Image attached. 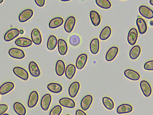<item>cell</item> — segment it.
Here are the masks:
<instances>
[{"mask_svg":"<svg viewBox=\"0 0 153 115\" xmlns=\"http://www.w3.org/2000/svg\"><path fill=\"white\" fill-rule=\"evenodd\" d=\"M80 87L79 83L77 81L72 83L70 85L68 93L70 96L71 98L75 97L77 95Z\"/></svg>","mask_w":153,"mask_h":115,"instance_id":"cell-15","label":"cell"},{"mask_svg":"<svg viewBox=\"0 0 153 115\" xmlns=\"http://www.w3.org/2000/svg\"><path fill=\"white\" fill-rule=\"evenodd\" d=\"M76 20L74 17L71 16L66 19L64 25L65 31L68 33L71 32L73 30L76 23Z\"/></svg>","mask_w":153,"mask_h":115,"instance_id":"cell-6","label":"cell"},{"mask_svg":"<svg viewBox=\"0 0 153 115\" xmlns=\"http://www.w3.org/2000/svg\"><path fill=\"white\" fill-rule=\"evenodd\" d=\"M33 12L30 9H25L22 11L19 16V22H26L33 16Z\"/></svg>","mask_w":153,"mask_h":115,"instance_id":"cell-10","label":"cell"},{"mask_svg":"<svg viewBox=\"0 0 153 115\" xmlns=\"http://www.w3.org/2000/svg\"><path fill=\"white\" fill-rule=\"evenodd\" d=\"M136 24L139 33L141 34H145L147 28L146 23L145 20L142 18H138L136 19Z\"/></svg>","mask_w":153,"mask_h":115,"instance_id":"cell-20","label":"cell"},{"mask_svg":"<svg viewBox=\"0 0 153 115\" xmlns=\"http://www.w3.org/2000/svg\"><path fill=\"white\" fill-rule=\"evenodd\" d=\"M65 70V65L63 61L59 60L56 62L55 66V72L59 76H62L64 73Z\"/></svg>","mask_w":153,"mask_h":115,"instance_id":"cell-26","label":"cell"},{"mask_svg":"<svg viewBox=\"0 0 153 115\" xmlns=\"http://www.w3.org/2000/svg\"><path fill=\"white\" fill-rule=\"evenodd\" d=\"M132 110L133 108L131 105L127 104H123L117 107L116 111L118 114H123L129 113Z\"/></svg>","mask_w":153,"mask_h":115,"instance_id":"cell-24","label":"cell"},{"mask_svg":"<svg viewBox=\"0 0 153 115\" xmlns=\"http://www.w3.org/2000/svg\"><path fill=\"white\" fill-rule=\"evenodd\" d=\"M19 34V31L17 29H11L5 34L4 39L6 41H11L17 37Z\"/></svg>","mask_w":153,"mask_h":115,"instance_id":"cell-13","label":"cell"},{"mask_svg":"<svg viewBox=\"0 0 153 115\" xmlns=\"http://www.w3.org/2000/svg\"><path fill=\"white\" fill-rule=\"evenodd\" d=\"M3 1V0H0V3H2Z\"/></svg>","mask_w":153,"mask_h":115,"instance_id":"cell-45","label":"cell"},{"mask_svg":"<svg viewBox=\"0 0 153 115\" xmlns=\"http://www.w3.org/2000/svg\"><path fill=\"white\" fill-rule=\"evenodd\" d=\"M58 48L59 53L62 55H65L68 51V46L66 42L62 39L58 41Z\"/></svg>","mask_w":153,"mask_h":115,"instance_id":"cell-22","label":"cell"},{"mask_svg":"<svg viewBox=\"0 0 153 115\" xmlns=\"http://www.w3.org/2000/svg\"><path fill=\"white\" fill-rule=\"evenodd\" d=\"M15 44L17 46L22 47H27L32 44L30 39L26 37H21L18 38L15 41Z\"/></svg>","mask_w":153,"mask_h":115,"instance_id":"cell-17","label":"cell"},{"mask_svg":"<svg viewBox=\"0 0 153 115\" xmlns=\"http://www.w3.org/2000/svg\"><path fill=\"white\" fill-rule=\"evenodd\" d=\"M118 48L116 46L110 48L107 52L105 56L106 61H110L113 60L117 56L118 52Z\"/></svg>","mask_w":153,"mask_h":115,"instance_id":"cell-18","label":"cell"},{"mask_svg":"<svg viewBox=\"0 0 153 115\" xmlns=\"http://www.w3.org/2000/svg\"><path fill=\"white\" fill-rule=\"evenodd\" d=\"M95 2L98 6L105 9H109L111 6L110 2L108 0H96Z\"/></svg>","mask_w":153,"mask_h":115,"instance_id":"cell-35","label":"cell"},{"mask_svg":"<svg viewBox=\"0 0 153 115\" xmlns=\"http://www.w3.org/2000/svg\"><path fill=\"white\" fill-rule=\"evenodd\" d=\"M62 109L60 105H56L51 110L49 115H59L62 111Z\"/></svg>","mask_w":153,"mask_h":115,"instance_id":"cell-37","label":"cell"},{"mask_svg":"<svg viewBox=\"0 0 153 115\" xmlns=\"http://www.w3.org/2000/svg\"><path fill=\"white\" fill-rule=\"evenodd\" d=\"M8 53L10 57L15 59H22L25 56V52L22 50L16 48L10 49Z\"/></svg>","mask_w":153,"mask_h":115,"instance_id":"cell-4","label":"cell"},{"mask_svg":"<svg viewBox=\"0 0 153 115\" xmlns=\"http://www.w3.org/2000/svg\"><path fill=\"white\" fill-rule=\"evenodd\" d=\"M13 72L16 76L23 80H27L29 78L28 72L25 69L22 67H15L13 69Z\"/></svg>","mask_w":153,"mask_h":115,"instance_id":"cell-1","label":"cell"},{"mask_svg":"<svg viewBox=\"0 0 153 115\" xmlns=\"http://www.w3.org/2000/svg\"><path fill=\"white\" fill-rule=\"evenodd\" d=\"M138 36V31L135 28H132L129 31L127 37L128 43L131 46L134 45L136 43Z\"/></svg>","mask_w":153,"mask_h":115,"instance_id":"cell-3","label":"cell"},{"mask_svg":"<svg viewBox=\"0 0 153 115\" xmlns=\"http://www.w3.org/2000/svg\"><path fill=\"white\" fill-rule=\"evenodd\" d=\"M61 1H69V0H62Z\"/></svg>","mask_w":153,"mask_h":115,"instance_id":"cell-46","label":"cell"},{"mask_svg":"<svg viewBox=\"0 0 153 115\" xmlns=\"http://www.w3.org/2000/svg\"><path fill=\"white\" fill-rule=\"evenodd\" d=\"M39 94L36 91H33L30 93L27 101V105L29 108H33L37 104L39 100Z\"/></svg>","mask_w":153,"mask_h":115,"instance_id":"cell-5","label":"cell"},{"mask_svg":"<svg viewBox=\"0 0 153 115\" xmlns=\"http://www.w3.org/2000/svg\"><path fill=\"white\" fill-rule=\"evenodd\" d=\"M31 37L33 43L36 45L41 44L42 42V37L40 32L37 28L33 29L31 33Z\"/></svg>","mask_w":153,"mask_h":115,"instance_id":"cell-11","label":"cell"},{"mask_svg":"<svg viewBox=\"0 0 153 115\" xmlns=\"http://www.w3.org/2000/svg\"><path fill=\"white\" fill-rule=\"evenodd\" d=\"M57 44L56 37L53 35H51L48 37L47 42V49L49 50H53L56 47Z\"/></svg>","mask_w":153,"mask_h":115,"instance_id":"cell-32","label":"cell"},{"mask_svg":"<svg viewBox=\"0 0 153 115\" xmlns=\"http://www.w3.org/2000/svg\"><path fill=\"white\" fill-rule=\"evenodd\" d=\"M140 89L145 96L148 97L151 94L152 89L149 83L146 81L143 80L140 84Z\"/></svg>","mask_w":153,"mask_h":115,"instance_id":"cell-2","label":"cell"},{"mask_svg":"<svg viewBox=\"0 0 153 115\" xmlns=\"http://www.w3.org/2000/svg\"><path fill=\"white\" fill-rule=\"evenodd\" d=\"M64 20L60 17H56L52 19L49 22V27L52 29L58 28L61 26L63 23Z\"/></svg>","mask_w":153,"mask_h":115,"instance_id":"cell-29","label":"cell"},{"mask_svg":"<svg viewBox=\"0 0 153 115\" xmlns=\"http://www.w3.org/2000/svg\"><path fill=\"white\" fill-rule=\"evenodd\" d=\"M92 96L90 95L85 96L82 99L80 102V106L84 111H86L90 108L93 102Z\"/></svg>","mask_w":153,"mask_h":115,"instance_id":"cell-9","label":"cell"},{"mask_svg":"<svg viewBox=\"0 0 153 115\" xmlns=\"http://www.w3.org/2000/svg\"><path fill=\"white\" fill-rule=\"evenodd\" d=\"M90 17L92 24L95 26H98L101 22L100 16L97 11L92 10L90 13Z\"/></svg>","mask_w":153,"mask_h":115,"instance_id":"cell-23","label":"cell"},{"mask_svg":"<svg viewBox=\"0 0 153 115\" xmlns=\"http://www.w3.org/2000/svg\"><path fill=\"white\" fill-rule=\"evenodd\" d=\"M111 30L109 26L105 27L101 31L99 35L100 39L102 40L107 39L110 36Z\"/></svg>","mask_w":153,"mask_h":115,"instance_id":"cell-33","label":"cell"},{"mask_svg":"<svg viewBox=\"0 0 153 115\" xmlns=\"http://www.w3.org/2000/svg\"><path fill=\"white\" fill-rule=\"evenodd\" d=\"M30 74L33 77H37L40 75V71L37 63L33 61H30L28 65Z\"/></svg>","mask_w":153,"mask_h":115,"instance_id":"cell-14","label":"cell"},{"mask_svg":"<svg viewBox=\"0 0 153 115\" xmlns=\"http://www.w3.org/2000/svg\"><path fill=\"white\" fill-rule=\"evenodd\" d=\"M102 102L105 107L109 110H112L114 107V103L110 98L105 96L102 98Z\"/></svg>","mask_w":153,"mask_h":115,"instance_id":"cell-34","label":"cell"},{"mask_svg":"<svg viewBox=\"0 0 153 115\" xmlns=\"http://www.w3.org/2000/svg\"><path fill=\"white\" fill-rule=\"evenodd\" d=\"M13 108L14 111L18 115H25L26 113V109L24 105L20 102H15Z\"/></svg>","mask_w":153,"mask_h":115,"instance_id":"cell-27","label":"cell"},{"mask_svg":"<svg viewBox=\"0 0 153 115\" xmlns=\"http://www.w3.org/2000/svg\"><path fill=\"white\" fill-rule=\"evenodd\" d=\"M144 69L147 70H153V60H149L146 62L144 65Z\"/></svg>","mask_w":153,"mask_h":115,"instance_id":"cell-38","label":"cell"},{"mask_svg":"<svg viewBox=\"0 0 153 115\" xmlns=\"http://www.w3.org/2000/svg\"><path fill=\"white\" fill-rule=\"evenodd\" d=\"M70 44L74 46L78 45L80 42V37L77 35L73 34L71 35L69 38Z\"/></svg>","mask_w":153,"mask_h":115,"instance_id":"cell-36","label":"cell"},{"mask_svg":"<svg viewBox=\"0 0 153 115\" xmlns=\"http://www.w3.org/2000/svg\"><path fill=\"white\" fill-rule=\"evenodd\" d=\"M2 115H10L7 114L5 113V114H3Z\"/></svg>","mask_w":153,"mask_h":115,"instance_id":"cell-44","label":"cell"},{"mask_svg":"<svg viewBox=\"0 0 153 115\" xmlns=\"http://www.w3.org/2000/svg\"><path fill=\"white\" fill-rule=\"evenodd\" d=\"M139 11L140 15L145 18L151 19L153 18V11L146 6H140L139 8Z\"/></svg>","mask_w":153,"mask_h":115,"instance_id":"cell-7","label":"cell"},{"mask_svg":"<svg viewBox=\"0 0 153 115\" xmlns=\"http://www.w3.org/2000/svg\"><path fill=\"white\" fill-rule=\"evenodd\" d=\"M75 115H87V114L82 110L80 109H77L75 112Z\"/></svg>","mask_w":153,"mask_h":115,"instance_id":"cell-41","label":"cell"},{"mask_svg":"<svg viewBox=\"0 0 153 115\" xmlns=\"http://www.w3.org/2000/svg\"><path fill=\"white\" fill-rule=\"evenodd\" d=\"M149 2L151 5L153 6V0H150Z\"/></svg>","mask_w":153,"mask_h":115,"instance_id":"cell-43","label":"cell"},{"mask_svg":"<svg viewBox=\"0 0 153 115\" xmlns=\"http://www.w3.org/2000/svg\"><path fill=\"white\" fill-rule=\"evenodd\" d=\"M34 1L36 4L40 7H43L45 3V1L44 0H35Z\"/></svg>","mask_w":153,"mask_h":115,"instance_id":"cell-40","label":"cell"},{"mask_svg":"<svg viewBox=\"0 0 153 115\" xmlns=\"http://www.w3.org/2000/svg\"><path fill=\"white\" fill-rule=\"evenodd\" d=\"M52 100L51 95L47 93L44 95L41 99L40 106L44 111H47L49 108Z\"/></svg>","mask_w":153,"mask_h":115,"instance_id":"cell-8","label":"cell"},{"mask_svg":"<svg viewBox=\"0 0 153 115\" xmlns=\"http://www.w3.org/2000/svg\"><path fill=\"white\" fill-rule=\"evenodd\" d=\"M76 72V68L75 65L72 64H69L65 69V75L68 79H71L74 75Z\"/></svg>","mask_w":153,"mask_h":115,"instance_id":"cell-28","label":"cell"},{"mask_svg":"<svg viewBox=\"0 0 153 115\" xmlns=\"http://www.w3.org/2000/svg\"><path fill=\"white\" fill-rule=\"evenodd\" d=\"M65 115H70L68 114H66Z\"/></svg>","mask_w":153,"mask_h":115,"instance_id":"cell-47","label":"cell"},{"mask_svg":"<svg viewBox=\"0 0 153 115\" xmlns=\"http://www.w3.org/2000/svg\"><path fill=\"white\" fill-rule=\"evenodd\" d=\"M8 109L7 105L5 104H1L0 105V114L2 115L6 112Z\"/></svg>","mask_w":153,"mask_h":115,"instance_id":"cell-39","label":"cell"},{"mask_svg":"<svg viewBox=\"0 0 153 115\" xmlns=\"http://www.w3.org/2000/svg\"><path fill=\"white\" fill-rule=\"evenodd\" d=\"M47 88L50 91L55 93H59L62 90V86L60 84L56 83L49 84L47 86Z\"/></svg>","mask_w":153,"mask_h":115,"instance_id":"cell-30","label":"cell"},{"mask_svg":"<svg viewBox=\"0 0 153 115\" xmlns=\"http://www.w3.org/2000/svg\"><path fill=\"white\" fill-rule=\"evenodd\" d=\"M14 84L10 81L3 84L1 86L0 92L1 95L6 94L11 91L14 87Z\"/></svg>","mask_w":153,"mask_h":115,"instance_id":"cell-21","label":"cell"},{"mask_svg":"<svg viewBox=\"0 0 153 115\" xmlns=\"http://www.w3.org/2000/svg\"><path fill=\"white\" fill-rule=\"evenodd\" d=\"M91 53L94 55L98 52L100 49V42L99 39L95 38L91 41L89 45Z\"/></svg>","mask_w":153,"mask_h":115,"instance_id":"cell-25","label":"cell"},{"mask_svg":"<svg viewBox=\"0 0 153 115\" xmlns=\"http://www.w3.org/2000/svg\"><path fill=\"white\" fill-rule=\"evenodd\" d=\"M24 33V31L23 30L21 29L19 31V33L21 34H22Z\"/></svg>","mask_w":153,"mask_h":115,"instance_id":"cell-42","label":"cell"},{"mask_svg":"<svg viewBox=\"0 0 153 115\" xmlns=\"http://www.w3.org/2000/svg\"><path fill=\"white\" fill-rule=\"evenodd\" d=\"M88 59L87 55L85 53L80 54L76 61V66L78 69H81L85 66Z\"/></svg>","mask_w":153,"mask_h":115,"instance_id":"cell-12","label":"cell"},{"mask_svg":"<svg viewBox=\"0 0 153 115\" xmlns=\"http://www.w3.org/2000/svg\"><path fill=\"white\" fill-rule=\"evenodd\" d=\"M141 51L140 47L138 45H135L133 47L130 51L129 56L132 60L137 59L139 56Z\"/></svg>","mask_w":153,"mask_h":115,"instance_id":"cell-31","label":"cell"},{"mask_svg":"<svg viewBox=\"0 0 153 115\" xmlns=\"http://www.w3.org/2000/svg\"><path fill=\"white\" fill-rule=\"evenodd\" d=\"M125 76L128 79L132 81H137L140 78L139 74L133 69H127L124 72Z\"/></svg>","mask_w":153,"mask_h":115,"instance_id":"cell-16","label":"cell"},{"mask_svg":"<svg viewBox=\"0 0 153 115\" xmlns=\"http://www.w3.org/2000/svg\"><path fill=\"white\" fill-rule=\"evenodd\" d=\"M59 104L62 106L68 108H72L75 106V103L72 99L68 97H63L59 100Z\"/></svg>","mask_w":153,"mask_h":115,"instance_id":"cell-19","label":"cell"}]
</instances>
